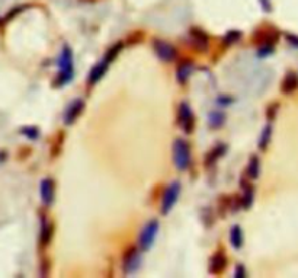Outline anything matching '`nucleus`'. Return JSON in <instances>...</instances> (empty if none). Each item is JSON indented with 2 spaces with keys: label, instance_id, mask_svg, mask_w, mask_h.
I'll return each mask as SVG.
<instances>
[{
  "label": "nucleus",
  "instance_id": "obj_1",
  "mask_svg": "<svg viewBox=\"0 0 298 278\" xmlns=\"http://www.w3.org/2000/svg\"><path fill=\"white\" fill-rule=\"evenodd\" d=\"M57 66H58V76L55 79V87H63L68 84L73 77H74V56H73V50L71 47L66 44L60 53V57L57 60Z\"/></svg>",
  "mask_w": 298,
  "mask_h": 278
},
{
  "label": "nucleus",
  "instance_id": "obj_2",
  "mask_svg": "<svg viewBox=\"0 0 298 278\" xmlns=\"http://www.w3.org/2000/svg\"><path fill=\"white\" fill-rule=\"evenodd\" d=\"M173 163L177 170L185 172L190 167L192 163V152L189 143L185 139H176L173 143Z\"/></svg>",
  "mask_w": 298,
  "mask_h": 278
},
{
  "label": "nucleus",
  "instance_id": "obj_3",
  "mask_svg": "<svg viewBox=\"0 0 298 278\" xmlns=\"http://www.w3.org/2000/svg\"><path fill=\"white\" fill-rule=\"evenodd\" d=\"M159 230H160V223L159 220L153 219L144 224V227L141 229L140 235H138V248L143 250V252H147L153 248L157 235H159Z\"/></svg>",
  "mask_w": 298,
  "mask_h": 278
},
{
  "label": "nucleus",
  "instance_id": "obj_4",
  "mask_svg": "<svg viewBox=\"0 0 298 278\" xmlns=\"http://www.w3.org/2000/svg\"><path fill=\"white\" fill-rule=\"evenodd\" d=\"M143 250L136 246H131L124 252L122 256V272L124 275H134L138 272V269L141 268L143 264V256H141Z\"/></svg>",
  "mask_w": 298,
  "mask_h": 278
},
{
  "label": "nucleus",
  "instance_id": "obj_5",
  "mask_svg": "<svg viewBox=\"0 0 298 278\" xmlns=\"http://www.w3.org/2000/svg\"><path fill=\"white\" fill-rule=\"evenodd\" d=\"M180 191H182V183L179 181H173L166 187L162 197V204H160V211L163 216H167L176 206Z\"/></svg>",
  "mask_w": 298,
  "mask_h": 278
},
{
  "label": "nucleus",
  "instance_id": "obj_6",
  "mask_svg": "<svg viewBox=\"0 0 298 278\" xmlns=\"http://www.w3.org/2000/svg\"><path fill=\"white\" fill-rule=\"evenodd\" d=\"M151 45H153L154 54L164 63H172L177 58V48L172 42L162 40V38H154Z\"/></svg>",
  "mask_w": 298,
  "mask_h": 278
},
{
  "label": "nucleus",
  "instance_id": "obj_7",
  "mask_svg": "<svg viewBox=\"0 0 298 278\" xmlns=\"http://www.w3.org/2000/svg\"><path fill=\"white\" fill-rule=\"evenodd\" d=\"M195 115L190 108L188 102H180L179 108H177V125L182 128L183 133L186 134H192L193 128H195Z\"/></svg>",
  "mask_w": 298,
  "mask_h": 278
},
{
  "label": "nucleus",
  "instance_id": "obj_8",
  "mask_svg": "<svg viewBox=\"0 0 298 278\" xmlns=\"http://www.w3.org/2000/svg\"><path fill=\"white\" fill-rule=\"evenodd\" d=\"M279 37H281V32L273 27H263V28H259L255 34H253V42L256 45H275L276 42L279 41Z\"/></svg>",
  "mask_w": 298,
  "mask_h": 278
},
{
  "label": "nucleus",
  "instance_id": "obj_9",
  "mask_svg": "<svg viewBox=\"0 0 298 278\" xmlns=\"http://www.w3.org/2000/svg\"><path fill=\"white\" fill-rule=\"evenodd\" d=\"M189 42L195 51L205 53L210 47V37L204 29L193 27L189 31Z\"/></svg>",
  "mask_w": 298,
  "mask_h": 278
},
{
  "label": "nucleus",
  "instance_id": "obj_10",
  "mask_svg": "<svg viewBox=\"0 0 298 278\" xmlns=\"http://www.w3.org/2000/svg\"><path fill=\"white\" fill-rule=\"evenodd\" d=\"M84 101L81 98H76L73 99L67 105L66 111L63 114V123L66 125H73L76 123V120L81 115V112L84 111Z\"/></svg>",
  "mask_w": 298,
  "mask_h": 278
},
{
  "label": "nucleus",
  "instance_id": "obj_11",
  "mask_svg": "<svg viewBox=\"0 0 298 278\" xmlns=\"http://www.w3.org/2000/svg\"><path fill=\"white\" fill-rule=\"evenodd\" d=\"M239 209H242V198L237 195H221L218 198V213L223 217L226 213H236Z\"/></svg>",
  "mask_w": 298,
  "mask_h": 278
},
{
  "label": "nucleus",
  "instance_id": "obj_12",
  "mask_svg": "<svg viewBox=\"0 0 298 278\" xmlns=\"http://www.w3.org/2000/svg\"><path fill=\"white\" fill-rule=\"evenodd\" d=\"M227 266V255L224 249L216 250L211 258H210V262H208V272L213 274V275H220L224 272Z\"/></svg>",
  "mask_w": 298,
  "mask_h": 278
},
{
  "label": "nucleus",
  "instance_id": "obj_13",
  "mask_svg": "<svg viewBox=\"0 0 298 278\" xmlns=\"http://www.w3.org/2000/svg\"><path fill=\"white\" fill-rule=\"evenodd\" d=\"M41 201L45 207L53 206L55 200V181L53 178H45L40 183Z\"/></svg>",
  "mask_w": 298,
  "mask_h": 278
},
{
  "label": "nucleus",
  "instance_id": "obj_14",
  "mask_svg": "<svg viewBox=\"0 0 298 278\" xmlns=\"http://www.w3.org/2000/svg\"><path fill=\"white\" fill-rule=\"evenodd\" d=\"M54 236V223L51 222L47 216H41V229H40V246L45 248L51 243Z\"/></svg>",
  "mask_w": 298,
  "mask_h": 278
},
{
  "label": "nucleus",
  "instance_id": "obj_15",
  "mask_svg": "<svg viewBox=\"0 0 298 278\" xmlns=\"http://www.w3.org/2000/svg\"><path fill=\"white\" fill-rule=\"evenodd\" d=\"M109 64H111V63H109L108 60H107L105 57H102V60H101L99 63H96L95 66L92 67V70L89 71V76H87V84H89V86H95L96 83H99V82H101V79L107 74Z\"/></svg>",
  "mask_w": 298,
  "mask_h": 278
},
{
  "label": "nucleus",
  "instance_id": "obj_16",
  "mask_svg": "<svg viewBox=\"0 0 298 278\" xmlns=\"http://www.w3.org/2000/svg\"><path fill=\"white\" fill-rule=\"evenodd\" d=\"M195 70V64L192 60H182L176 67V80L179 84H185Z\"/></svg>",
  "mask_w": 298,
  "mask_h": 278
},
{
  "label": "nucleus",
  "instance_id": "obj_17",
  "mask_svg": "<svg viewBox=\"0 0 298 278\" xmlns=\"http://www.w3.org/2000/svg\"><path fill=\"white\" fill-rule=\"evenodd\" d=\"M227 150H229L227 144H224V143H218V144H216V146L207 153V156H205V160H204L205 167L214 166V165L217 163V160H220L224 154L227 153Z\"/></svg>",
  "mask_w": 298,
  "mask_h": 278
},
{
  "label": "nucleus",
  "instance_id": "obj_18",
  "mask_svg": "<svg viewBox=\"0 0 298 278\" xmlns=\"http://www.w3.org/2000/svg\"><path fill=\"white\" fill-rule=\"evenodd\" d=\"M249 178L246 176L240 181L242 185V190H243V195H242V209L249 210L253 206V201H255V187L247 181Z\"/></svg>",
  "mask_w": 298,
  "mask_h": 278
},
{
  "label": "nucleus",
  "instance_id": "obj_19",
  "mask_svg": "<svg viewBox=\"0 0 298 278\" xmlns=\"http://www.w3.org/2000/svg\"><path fill=\"white\" fill-rule=\"evenodd\" d=\"M298 90V73L295 71H288L285 74L281 83V92L284 95H292Z\"/></svg>",
  "mask_w": 298,
  "mask_h": 278
},
{
  "label": "nucleus",
  "instance_id": "obj_20",
  "mask_svg": "<svg viewBox=\"0 0 298 278\" xmlns=\"http://www.w3.org/2000/svg\"><path fill=\"white\" fill-rule=\"evenodd\" d=\"M226 112L221 111V110H213V111L208 112V117H207V123H208V127L211 130H218L221 128L223 125L226 124Z\"/></svg>",
  "mask_w": 298,
  "mask_h": 278
},
{
  "label": "nucleus",
  "instance_id": "obj_21",
  "mask_svg": "<svg viewBox=\"0 0 298 278\" xmlns=\"http://www.w3.org/2000/svg\"><path fill=\"white\" fill-rule=\"evenodd\" d=\"M229 240H230V245L236 250L242 249L244 245V233L243 229L239 226V224H234L230 229V233H229Z\"/></svg>",
  "mask_w": 298,
  "mask_h": 278
},
{
  "label": "nucleus",
  "instance_id": "obj_22",
  "mask_svg": "<svg viewBox=\"0 0 298 278\" xmlns=\"http://www.w3.org/2000/svg\"><path fill=\"white\" fill-rule=\"evenodd\" d=\"M260 175V159L258 156H252L249 159V163H247V167H246V176L250 179V181H256Z\"/></svg>",
  "mask_w": 298,
  "mask_h": 278
},
{
  "label": "nucleus",
  "instance_id": "obj_23",
  "mask_svg": "<svg viewBox=\"0 0 298 278\" xmlns=\"http://www.w3.org/2000/svg\"><path fill=\"white\" fill-rule=\"evenodd\" d=\"M272 124H266L263 127V130H262V134H260V137H259V143H258V147L259 150H262V152H265L266 149H268V146H269V143H271L272 139Z\"/></svg>",
  "mask_w": 298,
  "mask_h": 278
},
{
  "label": "nucleus",
  "instance_id": "obj_24",
  "mask_svg": "<svg viewBox=\"0 0 298 278\" xmlns=\"http://www.w3.org/2000/svg\"><path fill=\"white\" fill-rule=\"evenodd\" d=\"M242 35H243V34H242L240 31L231 29V31H229V32L223 37V45H224V47H231V45H234L236 42L240 41Z\"/></svg>",
  "mask_w": 298,
  "mask_h": 278
},
{
  "label": "nucleus",
  "instance_id": "obj_25",
  "mask_svg": "<svg viewBox=\"0 0 298 278\" xmlns=\"http://www.w3.org/2000/svg\"><path fill=\"white\" fill-rule=\"evenodd\" d=\"M21 134H24L31 141H35V140L40 139L41 131L37 125H25V127L21 128Z\"/></svg>",
  "mask_w": 298,
  "mask_h": 278
},
{
  "label": "nucleus",
  "instance_id": "obj_26",
  "mask_svg": "<svg viewBox=\"0 0 298 278\" xmlns=\"http://www.w3.org/2000/svg\"><path fill=\"white\" fill-rule=\"evenodd\" d=\"M122 48H124V42H117V44H114L112 47H109L108 51L105 53V58L108 60L109 63H112L117 57H118V54L122 51Z\"/></svg>",
  "mask_w": 298,
  "mask_h": 278
},
{
  "label": "nucleus",
  "instance_id": "obj_27",
  "mask_svg": "<svg viewBox=\"0 0 298 278\" xmlns=\"http://www.w3.org/2000/svg\"><path fill=\"white\" fill-rule=\"evenodd\" d=\"M63 141H64V133H58V136L55 137L54 144H53V149H51V156L57 157L60 152H61V147H63Z\"/></svg>",
  "mask_w": 298,
  "mask_h": 278
},
{
  "label": "nucleus",
  "instance_id": "obj_28",
  "mask_svg": "<svg viewBox=\"0 0 298 278\" xmlns=\"http://www.w3.org/2000/svg\"><path fill=\"white\" fill-rule=\"evenodd\" d=\"M273 51H275V45L266 44V45H259L256 54H258L259 58H265V57H269L271 54H273Z\"/></svg>",
  "mask_w": 298,
  "mask_h": 278
},
{
  "label": "nucleus",
  "instance_id": "obj_29",
  "mask_svg": "<svg viewBox=\"0 0 298 278\" xmlns=\"http://www.w3.org/2000/svg\"><path fill=\"white\" fill-rule=\"evenodd\" d=\"M278 111H279V102H272V104H269L268 108H266V118L269 121H273L276 118Z\"/></svg>",
  "mask_w": 298,
  "mask_h": 278
},
{
  "label": "nucleus",
  "instance_id": "obj_30",
  "mask_svg": "<svg viewBox=\"0 0 298 278\" xmlns=\"http://www.w3.org/2000/svg\"><path fill=\"white\" fill-rule=\"evenodd\" d=\"M143 38H144L143 31H136L134 34L128 35V38H127V44H137V42H141L143 41Z\"/></svg>",
  "mask_w": 298,
  "mask_h": 278
},
{
  "label": "nucleus",
  "instance_id": "obj_31",
  "mask_svg": "<svg viewBox=\"0 0 298 278\" xmlns=\"http://www.w3.org/2000/svg\"><path fill=\"white\" fill-rule=\"evenodd\" d=\"M50 268H51L50 259H48V258H42V261H41V266H40L41 277H47V275H48Z\"/></svg>",
  "mask_w": 298,
  "mask_h": 278
},
{
  "label": "nucleus",
  "instance_id": "obj_32",
  "mask_svg": "<svg viewBox=\"0 0 298 278\" xmlns=\"http://www.w3.org/2000/svg\"><path fill=\"white\" fill-rule=\"evenodd\" d=\"M285 40L292 48L298 50V35H295V34H285Z\"/></svg>",
  "mask_w": 298,
  "mask_h": 278
},
{
  "label": "nucleus",
  "instance_id": "obj_33",
  "mask_svg": "<svg viewBox=\"0 0 298 278\" xmlns=\"http://www.w3.org/2000/svg\"><path fill=\"white\" fill-rule=\"evenodd\" d=\"M233 101H234V99L231 97H227V95H220V97L217 98V104L220 107H227V105L233 104Z\"/></svg>",
  "mask_w": 298,
  "mask_h": 278
},
{
  "label": "nucleus",
  "instance_id": "obj_34",
  "mask_svg": "<svg viewBox=\"0 0 298 278\" xmlns=\"http://www.w3.org/2000/svg\"><path fill=\"white\" fill-rule=\"evenodd\" d=\"M234 277L236 278L246 277V268H244V265L242 264L236 265V268H234Z\"/></svg>",
  "mask_w": 298,
  "mask_h": 278
},
{
  "label": "nucleus",
  "instance_id": "obj_35",
  "mask_svg": "<svg viewBox=\"0 0 298 278\" xmlns=\"http://www.w3.org/2000/svg\"><path fill=\"white\" fill-rule=\"evenodd\" d=\"M259 2H260V5H262V9H263L265 12H271L272 11L271 0H259Z\"/></svg>",
  "mask_w": 298,
  "mask_h": 278
},
{
  "label": "nucleus",
  "instance_id": "obj_36",
  "mask_svg": "<svg viewBox=\"0 0 298 278\" xmlns=\"http://www.w3.org/2000/svg\"><path fill=\"white\" fill-rule=\"evenodd\" d=\"M84 2H95V0H84Z\"/></svg>",
  "mask_w": 298,
  "mask_h": 278
}]
</instances>
